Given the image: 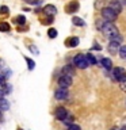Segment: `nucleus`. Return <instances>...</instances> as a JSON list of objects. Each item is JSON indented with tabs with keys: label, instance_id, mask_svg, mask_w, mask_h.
I'll return each instance as SVG.
<instances>
[{
	"label": "nucleus",
	"instance_id": "obj_16",
	"mask_svg": "<svg viewBox=\"0 0 126 130\" xmlns=\"http://www.w3.org/2000/svg\"><path fill=\"white\" fill-rule=\"evenodd\" d=\"M11 30V26L7 22H0V31L2 32H8Z\"/></svg>",
	"mask_w": 126,
	"mask_h": 130
},
{
	"label": "nucleus",
	"instance_id": "obj_24",
	"mask_svg": "<svg viewBox=\"0 0 126 130\" xmlns=\"http://www.w3.org/2000/svg\"><path fill=\"white\" fill-rule=\"evenodd\" d=\"M119 87H121L122 91H125V92H126V77H125V79H122V80L119 81Z\"/></svg>",
	"mask_w": 126,
	"mask_h": 130
},
{
	"label": "nucleus",
	"instance_id": "obj_32",
	"mask_svg": "<svg viewBox=\"0 0 126 130\" xmlns=\"http://www.w3.org/2000/svg\"><path fill=\"white\" fill-rule=\"evenodd\" d=\"M28 49H30V50H31V52H34V53H35V54H38V53H39V52H38V49H37L35 46H30V47H28Z\"/></svg>",
	"mask_w": 126,
	"mask_h": 130
},
{
	"label": "nucleus",
	"instance_id": "obj_4",
	"mask_svg": "<svg viewBox=\"0 0 126 130\" xmlns=\"http://www.w3.org/2000/svg\"><path fill=\"white\" fill-rule=\"evenodd\" d=\"M100 14H102V18L104 20H108V22H114L118 18V14L110 7H103L100 10Z\"/></svg>",
	"mask_w": 126,
	"mask_h": 130
},
{
	"label": "nucleus",
	"instance_id": "obj_21",
	"mask_svg": "<svg viewBox=\"0 0 126 130\" xmlns=\"http://www.w3.org/2000/svg\"><path fill=\"white\" fill-rule=\"evenodd\" d=\"M14 22L18 23V24H24V23H26V18H24L23 15H18V16L14 19Z\"/></svg>",
	"mask_w": 126,
	"mask_h": 130
},
{
	"label": "nucleus",
	"instance_id": "obj_36",
	"mask_svg": "<svg viewBox=\"0 0 126 130\" xmlns=\"http://www.w3.org/2000/svg\"><path fill=\"white\" fill-rule=\"evenodd\" d=\"M93 49H96V50H99V49H100V46H99V45H95V46H93Z\"/></svg>",
	"mask_w": 126,
	"mask_h": 130
},
{
	"label": "nucleus",
	"instance_id": "obj_25",
	"mask_svg": "<svg viewBox=\"0 0 126 130\" xmlns=\"http://www.w3.org/2000/svg\"><path fill=\"white\" fill-rule=\"evenodd\" d=\"M6 83H7V79L4 77L3 73H0V87H3V85L6 84Z\"/></svg>",
	"mask_w": 126,
	"mask_h": 130
},
{
	"label": "nucleus",
	"instance_id": "obj_28",
	"mask_svg": "<svg viewBox=\"0 0 126 130\" xmlns=\"http://www.w3.org/2000/svg\"><path fill=\"white\" fill-rule=\"evenodd\" d=\"M68 130H81V127L77 125H71V126H68Z\"/></svg>",
	"mask_w": 126,
	"mask_h": 130
},
{
	"label": "nucleus",
	"instance_id": "obj_5",
	"mask_svg": "<svg viewBox=\"0 0 126 130\" xmlns=\"http://www.w3.org/2000/svg\"><path fill=\"white\" fill-rule=\"evenodd\" d=\"M125 77H126V71L123 68L117 67L111 71V79L114 81H121L122 79H125Z\"/></svg>",
	"mask_w": 126,
	"mask_h": 130
},
{
	"label": "nucleus",
	"instance_id": "obj_8",
	"mask_svg": "<svg viewBox=\"0 0 126 130\" xmlns=\"http://www.w3.org/2000/svg\"><path fill=\"white\" fill-rule=\"evenodd\" d=\"M69 96V92H68V88H57L56 92H54V98L57 100H65Z\"/></svg>",
	"mask_w": 126,
	"mask_h": 130
},
{
	"label": "nucleus",
	"instance_id": "obj_6",
	"mask_svg": "<svg viewBox=\"0 0 126 130\" xmlns=\"http://www.w3.org/2000/svg\"><path fill=\"white\" fill-rule=\"evenodd\" d=\"M58 85L61 88H68V87H71L72 83H73V80H72V76H68V75H64V73H61V76L58 77Z\"/></svg>",
	"mask_w": 126,
	"mask_h": 130
},
{
	"label": "nucleus",
	"instance_id": "obj_10",
	"mask_svg": "<svg viewBox=\"0 0 126 130\" xmlns=\"http://www.w3.org/2000/svg\"><path fill=\"white\" fill-rule=\"evenodd\" d=\"M42 11H43V14H46L48 16H54L56 12H57V8L53 6V4H46Z\"/></svg>",
	"mask_w": 126,
	"mask_h": 130
},
{
	"label": "nucleus",
	"instance_id": "obj_26",
	"mask_svg": "<svg viewBox=\"0 0 126 130\" xmlns=\"http://www.w3.org/2000/svg\"><path fill=\"white\" fill-rule=\"evenodd\" d=\"M103 23H104V20H100V19H98V20H96V27H98V30H100V28H102Z\"/></svg>",
	"mask_w": 126,
	"mask_h": 130
},
{
	"label": "nucleus",
	"instance_id": "obj_3",
	"mask_svg": "<svg viewBox=\"0 0 126 130\" xmlns=\"http://www.w3.org/2000/svg\"><path fill=\"white\" fill-rule=\"evenodd\" d=\"M73 64H75V67H77L79 69H87L89 67V62H88L87 57H85V54H81V53H79V54L75 56Z\"/></svg>",
	"mask_w": 126,
	"mask_h": 130
},
{
	"label": "nucleus",
	"instance_id": "obj_20",
	"mask_svg": "<svg viewBox=\"0 0 126 130\" xmlns=\"http://www.w3.org/2000/svg\"><path fill=\"white\" fill-rule=\"evenodd\" d=\"M85 57H87V60H88L89 65H95V64H96V58H95V56H93V54L88 53V54H85Z\"/></svg>",
	"mask_w": 126,
	"mask_h": 130
},
{
	"label": "nucleus",
	"instance_id": "obj_35",
	"mask_svg": "<svg viewBox=\"0 0 126 130\" xmlns=\"http://www.w3.org/2000/svg\"><path fill=\"white\" fill-rule=\"evenodd\" d=\"M118 2H119V3L122 4V7H123V6H126V0H118Z\"/></svg>",
	"mask_w": 126,
	"mask_h": 130
},
{
	"label": "nucleus",
	"instance_id": "obj_7",
	"mask_svg": "<svg viewBox=\"0 0 126 130\" xmlns=\"http://www.w3.org/2000/svg\"><path fill=\"white\" fill-rule=\"evenodd\" d=\"M68 111H67V108L65 107H57L56 108V111H54V117H56V119L57 121H65L68 118Z\"/></svg>",
	"mask_w": 126,
	"mask_h": 130
},
{
	"label": "nucleus",
	"instance_id": "obj_11",
	"mask_svg": "<svg viewBox=\"0 0 126 130\" xmlns=\"http://www.w3.org/2000/svg\"><path fill=\"white\" fill-rule=\"evenodd\" d=\"M110 8H113L117 14H121L122 12V4L118 2V0H111V2H110Z\"/></svg>",
	"mask_w": 126,
	"mask_h": 130
},
{
	"label": "nucleus",
	"instance_id": "obj_30",
	"mask_svg": "<svg viewBox=\"0 0 126 130\" xmlns=\"http://www.w3.org/2000/svg\"><path fill=\"white\" fill-rule=\"evenodd\" d=\"M11 71H10V69H6V71H4V73H3V75H4V77H6V79H8V77H10L11 76Z\"/></svg>",
	"mask_w": 126,
	"mask_h": 130
},
{
	"label": "nucleus",
	"instance_id": "obj_13",
	"mask_svg": "<svg viewBox=\"0 0 126 130\" xmlns=\"http://www.w3.org/2000/svg\"><path fill=\"white\" fill-rule=\"evenodd\" d=\"M61 72H62L64 75H68V76H75V68H73L72 65H65Z\"/></svg>",
	"mask_w": 126,
	"mask_h": 130
},
{
	"label": "nucleus",
	"instance_id": "obj_19",
	"mask_svg": "<svg viewBox=\"0 0 126 130\" xmlns=\"http://www.w3.org/2000/svg\"><path fill=\"white\" fill-rule=\"evenodd\" d=\"M118 53H119V57H121L122 60H126V45L121 46L119 50H118Z\"/></svg>",
	"mask_w": 126,
	"mask_h": 130
},
{
	"label": "nucleus",
	"instance_id": "obj_15",
	"mask_svg": "<svg viewBox=\"0 0 126 130\" xmlns=\"http://www.w3.org/2000/svg\"><path fill=\"white\" fill-rule=\"evenodd\" d=\"M8 108H10V103H8V100L6 99V98L0 99V110H2V111H7Z\"/></svg>",
	"mask_w": 126,
	"mask_h": 130
},
{
	"label": "nucleus",
	"instance_id": "obj_34",
	"mask_svg": "<svg viewBox=\"0 0 126 130\" xmlns=\"http://www.w3.org/2000/svg\"><path fill=\"white\" fill-rule=\"evenodd\" d=\"M28 2H30L31 4H39V3H41L39 0H28Z\"/></svg>",
	"mask_w": 126,
	"mask_h": 130
},
{
	"label": "nucleus",
	"instance_id": "obj_38",
	"mask_svg": "<svg viewBox=\"0 0 126 130\" xmlns=\"http://www.w3.org/2000/svg\"><path fill=\"white\" fill-rule=\"evenodd\" d=\"M2 112H3V111H2V110H0V118H2Z\"/></svg>",
	"mask_w": 126,
	"mask_h": 130
},
{
	"label": "nucleus",
	"instance_id": "obj_29",
	"mask_svg": "<svg viewBox=\"0 0 126 130\" xmlns=\"http://www.w3.org/2000/svg\"><path fill=\"white\" fill-rule=\"evenodd\" d=\"M8 12V7L7 6H2L0 7V14H7Z\"/></svg>",
	"mask_w": 126,
	"mask_h": 130
},
{
	"label": "nucleus",
	"instance_id": "obj_2",
	"mask_svg": "<svg viewBox=\"0 0 126 130\" xmlns=\"http://www.w3.org/2000/svg\"><path fill=\"white\" fill-rule=\"evenodd\" d=\"M122 41H123V38H122L121 34H118L115 37H113V38H110V43L107 46V50H108L110 54H115V53L119 50Z\"/></svg>",
	"mask_w": 126,
	"mask_h": 130
},
{
	"label": "nucleus",
	"instance_id": "obj_31",
	"mask_svg": "<svg viewBox=\"0 0 126 130\" xmlns=\"http://www.w3.org/2000/svg\"><path fill=\"white\" fill-rule=\"evenodd\" d=\"M103 2L104 3V0H96V3H95V8H98V10H102V7H100V3Z\"/></svg>",
	"mask_w": 126,
	"mask_h": 130
},
{
	"label": "nucleus",
	"instance_id": "obj_23",
	"mask_svg": "<svg viewBox=\"0 0 126 130\" xmlns=\"http://www.w3.org/2000/svg\"><path fill=\"white\" fill-rule=\"evenodd\" d=\"M48 35H49V38H56V37H57V30H56V28H49Z\"/></svg>",
	"mask_w": 126,
	"mask_h": 130
},
{
	"label": "nucleus",
	"instance_id": "obj_9",
	"mask_svg": "<svg viewBox=\"0 0 126 130\" xmlns=\"http://www.w3.org/2000/svg\"><path fill=\"white\" fill-rule=\"evenodd\" d=\"M65 11H67L68 14H75V12H77L79 11V2H71L67 7H65Z\"/></svg>",
	"mask_w": 126,
	"mask_h": 130
},
{
	"label": "nucleus",
	"instance_id": "obj_27",
	"mask_svg": "<svg viewBox=\"0 0 126 130\" xmlns=\"http://www.w3.org/2000/svg\"><path fill=\"white\" fill-rule=\"evenodd\" d=\"M64 122H65V123H67L68 126H71L72 122H73V117H69V115H68V118H67V119H65Z\"/></svg>",
	"mask_w": 126,
	"mask_h": 130
},
{
	"label": "nucleus",
	"instance_id": "obj_14",
	"mask_svg": "<svg viewBox=\"0 0 126 130\" xmlns=\"http://www.w3.org/2000/svg\"><path fill=\"white\" fill-rule=\"evenodd\" d=\"M100 64H102V67H103L104 69H107V71L113 68V61L110 60V58H102Z\"/></svg>",
	"mask_w": 126,
	"mask_h": 130
},
{
	"label": "nucleus",
	"instance_id": "obj_1",
	"mask_svg": "<svg viewBox=\"0 0 126 130\" xmlns=\"http://www.w3.org/2000/svg\"><path fill=\"white\" fill-rule=\"evenodd\" d=\"M100 31L103 32L106 37H108V38H113V37H115V35L119 34L117 26L113 22H108V20H104V23H103V26H102Z\"/></svg>",
	"mask_w": 126,
	"mask_h": 130
},
{
	"label": "nucleus",
	"instance_id": "obj_17",
	"mask_svg": "<svg viewBox=\"0 0 126 130\" xmlns=\"http://www.w3.org/2000/svg\"><path fill=\"white\" fill-rule=\"evenodd\" d=\"M72 23L75 24V26H84V20L81 18H77V16H73Z\"/></svg>",
	"mask_w": 126,
	"mask_h": 130
},
{
	"label": "nucleus",
	"instance_id": "obj_33",
	"mask_svg": "<svg viewBox=\"0 0 126 130\" xmlns=\"http://www.w3.org/2000/svg\"><path fill=\"white\" fill-rule=\"evenodd\" d=\"M4 96H6V93H4V91H3L2 88H0V99H3Z\"/></svg>",
	"mask_w": 126,
	"mask_h": 130
},
{
	"label": "nucleus",
	"instance_id": "obj_22",
	"mask_svg": "<svg viewBox=\"0 0 126 130\" xmlns=\"http://www.w3.org/2000/svg\"><path fill=\"white\" fill-rule=\"evenodd\" d=\"M0 88H2L3 89V91H4V93H6V95H8V93H11V91H12V88H11V85L10 84H4L3 85V87H0Z\"/></svg>",
	"mask_w": 126,
	"mask_h": 130
},
{
	"label": "nucleus",
	"instance_id": "obj_18",
	"mask_svg": "<svg viewBox=\"0 0 126 130\" xmlns=\"http://www.w3.org/2000/svg\"><path fill=\"white\" fill-rule=\"evenodd\" d=\"M24 60H26V62H27L28 71H33V69L35 68V62H34V61H33L31 58H28V57H24Z\"/></svg>",
	"mask_w": 126,
	"mask_h": 130
},
{
	"label": "nucleus",
	"instance_id": "obj_39",
	"mask_svg": "<svg viewBox=\"0 0 126 130\" xmlns=\"http://www.w3.org/2000/svg\"><path fill=\"white\" fill-rule=\"evenodd\" d=\"M19 130H20V129H19Z\"/></svg>",
	"mask_w": 126,
	"mask_h": 130
},
{
	"label": "nucleus",
	"instance_id": "obj_37",
	"mask_svg": "<svg viewBox=\"0 0 126 130\" xmlns=\"http://www.w3.org/2000/svg\"><path fill=\"white\" fill-rule=\"evenodd\" d=\"M119 130H126V127H125V126H123V127H121Z\"/></svg>",
	"mask_w": 126,
	"mask_h": 130
},
{
	"label": "nucleus",
	"instance_id": "obj_12",
	"mask_svg": "<svg viewBox=\"0 0 126 130\" xmlns=\"http://www.w3.org/2000/svg\"><path fill=\"white\" fill-rule=\"evenodd\" d=\"M79 38L77 37H72V38H68L67 39V42H65V45H67L68 47H76L77 45H79Z\"/></svg>",
	"mask_w": 126,
	"mask_h": 130
}]
</instances>
